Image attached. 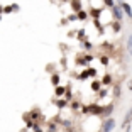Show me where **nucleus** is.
I'll use <instances>...</instances> for the list:
<instances>
[{
	"mask_svg": "<svg viewBox=\"0 0 132 132\" xmlns=\"http://www.w3.org/2000/svg\"><path fill=\"white\" fill-rule=\"evenodd\" d=\"M63 93H64V88L63 86H56V97H61Z\"/></svg>",
	"mask_w": 132,
	"mask_h": 132,
	"instance_id": "9b49d317",
	"label": "nucleus"
},
{
	"mask_svg": "<svg viewBox=\"0 0 132 132\" xmlns=\"http://www.w3.org/2000/svg\"><path fill=\"white\" fill-rule=\"evenodd\" d=\"M51 83L54 86H58L59 85V75H53V78H51Z\"/></svg>",
	"mask_w": 132,
	"mask_h": 132,
	"instance_id": "39448f33",
	"label": "nucleus"
},
{
	"mask_svg": "<svg viewBox=\"0 0 132 132\" xmlns=\"http://www.w3.org/2000/svg\"><path fill=\"white\" fill-rule=\"evenodd\" d=\"M112 10H113V17H115L117 20H120V19H122V10H120L119 7H113Z\"/></svg>",
	"mask_w": 132,
	"mask_h": 132,
	"instance_id": "20e7f679",
	"label": "nucleus"
},
{
	"mask_svg": "<svg viewBox=\"0 0 132 132\" xmlns=\"http://www.w3.org/2000/svg\"><path fill=\"white\" fill-rule=\"evenodd\" d=\"M129 90H132V81H130V85H129Z\"/></svg>",
	"mask_w": 132,
	"mask_h": 132,
	"instance_id": "dca6fc26",
	"label": "nucleus"
},
{
	"mask_svg": "<svg viewBox=\"0 0 132 132\" xmlns=\"http://www.w3.org/2000/svg\"><path fill=\"white\" fill-rule=\"evenodd\" d=\"M122 9L127 12V15H129V17H132V10H130V7H129L127 4H122Z\"/></svg>",
	"mask_w": 132,
	"mask_h": 132,
	"instance_id": "423d86ee",
	"label": "nucleus"
},
{
	"mask_svg": "<svg viewBox=\"0 0 132 132\" xmlns=\"http://www.w3.org/2000/svg\"><path fill=\"white\" fill-rule=\"evenodd\" d=\"M86 17H88V14H86V12H78V19H80V20H85L86 19Z\"/></svg>",
	"mask_w": 132,
	"mask_h": 132,
	"instance_id": "9d476101",
	"label": "nucleus"
},
{
	"mask_svg": "<svg viewBox=\"0 0 132 132\" xmlns=\"http://www.w3.org/2000/svg\"><path fill=\"white\" fill-rule=\"evenodd\" d=\"M83 112L85 113H93V115H100V113H103V107H100V105H90V107H85V109H83Z\"/></svg>",
	"mask_w": 132,
	"mask_h": 132,
	"instance_id": "f257e3e1",
	"label": "nucleus"
},
{
	"mask_svg": "<svg viewBox=\"0 0 132 132\" xmlns=\"http://www.w3.org/2000/svg\"><path fill=\"white\" fill-rule=\"evenodd\" d=\"M130 119H132V110H130V112L127 113V117L124 119V127H125V125H129V122H130Z\"/></svg>",
	"mask_w": 132,
	"mask_h": 132,
	"instance_id": "0eeeda50",
	"label": "nucleus"
},
{
	"mask_svg": "<svg viewBox=\"0 0 132 132\" xmlns=\"http://www.w3.org/2000/svg\"><path fill=\"white\" fill-rule=\"evenodd\" d=\"M0 20H2V15H0Z\"/></svg>",
	"mask_w": 132,
	"mask_h": 132,
	"instance_id": "a211bd4d",
	"label": "nucleus"
},
{
	"mask_svg": "<svg viewBox=\"0 0 132 132\" xmlns=\"http://www.w3.org/2000/svg\"><path fill=\"white\" fill-rule=\"evenodd\" d=\"M127 49H129V53L132 54V34L129 36V39H127Z\"/></svg>",
	"mask_w": 132,
	"mask_h": 132,
	"instance_id": "6e6552de",
	"label": "nucleus"
},
{
	"mask_svg": "<svg viewBox=\"0 0 132 132\" xmlns=\"http://www.w3.org/2000/svg\"><path fill=\"white\" fill-rule=\"evenodd\" d=\"M103 83H110V76H105L103 78Z\"/></svg>",
	"mask_w": 132,
	"mask_h": 132,
	"instance_id": "2eb2a0df",
	"label": "nucleus"
},
{
	"mask_svg": "<svg viewBox=\"0 0 132 132\" xmlns=\"http://www.w3.org/2000/svg\"><path fill=\"white\" fill-rule=\"evenodd\" d=\"M71 9H73L75 12H81V2H80V0H73V2H71Z\"/></svg>",
	"mask_w": 132,
	"mask_h": 132,
	"instance_id": "7ed1b4c3",
	"label": "nucleus"
},
{
	"mask_svg": "<svg viewBox=\"0 0 132 132\" xmlns=\"http://www.w3.org/2000/svg\"><path fill=\"white\" fill-rule=\"evenodd\" d=\"M2 10H4V9H2V7H0V12H2Z\"/></svg>",
	"mask_w": 132,
	"mask_h": 132,
	"instance_id": "f3484780",
	"label": "nucleus"
},
{
	"mask_svg": "<svg viewBox=\"0 0 132 132\" xmlns=\"http://www.w3.org/2000/svg\"><path fill=\"white\" fill-rule=\"evenodd\" d=\"M112 110H113V105H109V107H105V109H103V115H109Z\"/></svg>",
	"mask_w": 132,
	"mask_h": 132,
	"instance_id": "f8f14e48",
	"label": "nucleus"
},
{
	"mask_svg": "<svg viewBox=\"0 0 132 132\" xmlns=\"http://www.w3.org/2000/svg\"><path fill=\"white\" fill-rule=\"evenodd\" d=\"M102 63H103V64H107V63H109V58H107V56H102V59H100Z\"/></svg>",
	"mask_w": 132,
	"mask_h": 132,
	"instance_id": "4468645a",
	"label": "nucleus"
},
{
	"mask_svg": "<svg viewBox=\"0 0 132 132\" xmlns=\"http://www.w3.org/2000/svg\"><path fill=\"white\" fill-rule=\"evenodd\" d=\"M100 85H102L100 81H93V83H92V90H93V92H97V90H100Z\"/></svg>",
	"mask_w": 132,
	"mask_h": 132,
	"instance_id": "1a4fd4ad",
	"label": "nucleus"
},
{
	"mask_svg": "<svg viewBox=\"0 0 132 132\" xmlns=\"http://www.w3.org/2000/svg\"><path fill=\"white\" fill-rule=\"evenodd\" d=\"M103 2H105V5H107V7H115V4H113V0H103Z\"/></svg>",
	"mask_w": 132,
	"mask_h": 132,
	"instance_id": "ddd939ff",
	"label": "nucleus"
},
{
	"mask_svg": "<svg viewBox=\"0 0 132 132\" xmlns=\"http://www.w3.org/2000/svg\"><path fill=\"white\" fill-rule=\"evenodd\" d=\"M113 127H115V120H113V119H107V120L103 122V127H102V130H103V132H112Z\"/></svg>",
	"mask_w": 132,
	"mask_h": 132,
	"instance_id": "f03ea898",
	"label": "nucleus"
}]
</instances>
